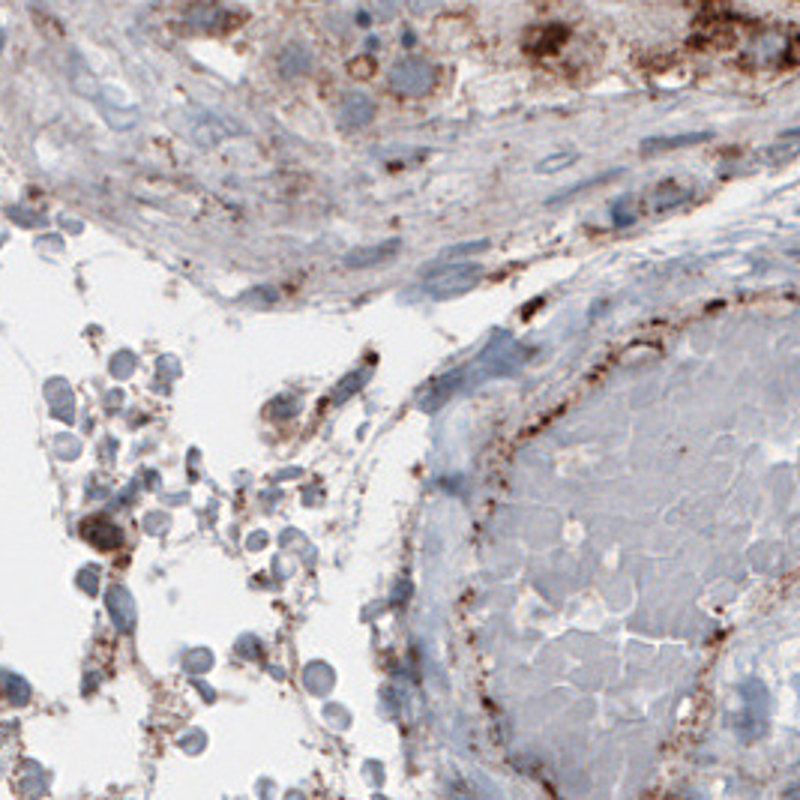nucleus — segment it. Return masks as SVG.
<instances>
[{
	"label": "nucleus",
	"mask_w": 800,
	"mask_h": 800,
	"mask_svg": "<svg viewBox=\"0 0 800 800\" xmlns=\"http://www.w3.org/2000/svg\"><path fill=\"white\" fill-rule=\"evenodd\" d=\"M435 84V66L423 57H402L390 69V87L402 96H423Z\"/></svg>",
	"instance_id": "nucleus-1"
},
{
	"label": "nucleus",
	"mask_w": 800,
	"mask_h": 800,
	"mask_svg": "<svg viewBox=\"0 0 800 800\" xmlns=\"http://www.w3.org/2000/svg\"><path fill=\"white\" fill-rule=\"evenodd\" d=\"M483 279V267L480 264H456L450 270H441L438 276H432L426 282L429 294H435L438 300L441 297H456V294H465V291H474Z\"/></svg>",
	"instance_id": "nucleus-2"
},
{
	"label": "nucleus",
	"mask_w": 800,
	"mask_h": 800,
	"mask_svg": "<svg viewBox=\"0 0 800 800\" xmlns=\"http://www.w3.org/2000/svg\"><path fill=\"white\" fill-rule=\"evenodd\" d=\"M786 51H789V39H786V33H780V30H765V33H759L753 42H750V57L756 60V63H777V60H783L786 57Z\"/></svg>",
	"instance_id": "nucleus-3"
},
{
	"label": "nucleus",
	"mask_w": 800,
	"mask_h": 800,
	"mask_svg": "<svg viewBox=\"0 0 800 800\" xmlns=\"http://www.w3.org/2000/svg\"><path fill=\"white\" fill-rule=\"evenodd\" d=\"M186 21L198 30H222L228 27V12L216 3H195L186 12Z\"/></svg>",
	"instance_id": "nucleus-4"
},
{
	"label": "nucleus",
	"mask_w": 800,
	"mask_h": 800,
	"mask_svg": "<svg viewBox=\"0 0 800 800\" xmlns=\"http://www.w3.org/2000/svg\"><path fill=\"white\" fill-rule=\"evenodd\" d=\"M372 111H375V105H372V99L363 96V93H351V96H345V102H342V120H345L348 126H363L366 120H372Z\"/></svg>",
	"instance_id": "nucleus-5"
},
{
	"label": "nucleus",
	"mask_w": 800,
	"mask_h": 800,
	"mask_svg": "<svg viewBox=\"0 0 800 800\" xmlns=\"http://www.w3.org/2000/svg\"><path fill=\"white\" fill-rule=\"evenodd\" d=\"M396 249H399V240H387V243H381V246L351 252V255L345 258V264H348V267H372V264H381V261H387L390 255H396Z\"/></svg>",
	"instance_id": "nucleus-6"
},
{
	"label": "nucleus",
	"mask_w": 800,
	"mask_h": 800,
	"mask_svg": "<svg viewBox=\"0 0 800 800\" xmlns=\"http://www.w3.org/2000/svg\"><path fill=\"white\" fill-rule=\"evenodd\" d=\"M282 72H288V75H300V72H306L309 69V63H312V57H309V51L306 48H300V45H288L285 51H282Z\"/></svg>",
	"instance_id": "nucleus-7"
},
{
	"label": "nucleus",
	"mask_w": 800,
	"mask_h": 800,
	"mask_svg": "<svg viewBox=\"0 0 800 800\" xmlns=\"http://www.w3.org/2000/svg\"><path fill=\"white\" fill-rule=\"evenodd\" d=\"M708 132H696V135H684V138H660V141H648L645 150H666V147H678V144H693V141H705Z\"/></svg>",
	"instance_id": "nucleus-8"
},
{
	"label": "nucleus",
	"mask_w": 800,
	"mask_h": 800,
	"mask_svg": "<svg viewBox=\"0 0 800 800\" xmlns=\"http://www.w3.org/2000/svg\"><path fill=\"white\" fill-rule=\"evenodd\" d=\"M486 246H489V240H477V243L453 246L450 252H444V255H441V261H453V258H462V255H471V252H480V249H486Z\"/></svg>",
	"instance_id": "nucleus-9"
},
{
	"label": "nucleus",
	"mask_w": 800,
	"mask_h": 800,
	"mask_svg": "<svg viewBox=\"0 0 800 800\" xmlns=\"http://www.w3.org/2000/svg\"><path fill=\"white\" fill-rule=\"evenodd\" d=\"M3 687L9 690V699H12V702H18V705H21V702L27 699V687L15 684V678H6V681H3Z\"/></svg>",
	"instance_id": "nucleus-10"
},
{
	"label": "nucleus",
	"mask_w": 800,
	"mask_h": 800,
	"mask_svg": "<svg viewBox=\"0 0 800 800\" xmlns=\"http://www.w3.org/2000/svg\"><path fill=\"white\" fill-rule=\"evenodd\" d=\"M576 156L570 153V156H555V159H546V162H540V171H552V168H558V165H570Z\"/></svg>",
	"instance_id": "nucleus-11"
}]
</instances>
